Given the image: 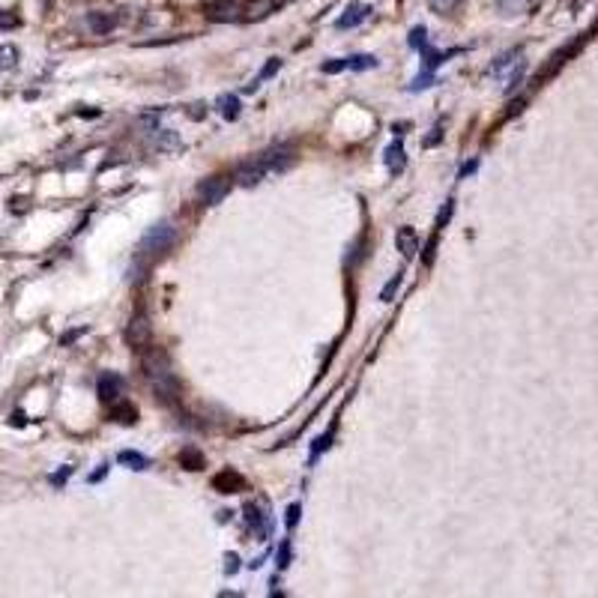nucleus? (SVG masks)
<instances>
[{"label": "nucleus", "mask_w": 598, "mask_h": 598, "mask_svg": "<svg viewBox=\"0 0 598 598\" xmlns=\"http://www.w3.org/2000/svg\"><path fill=\"white\" fill-rule=\"evenodd\" d=\"M174 240H177L174 222H159V224H153V228L144 233V240H141V255H144V258H159V255H165V251L174 246Z\"/></svg>", "instance_id": "1"}, {"label": "nucleus", "mask_w": 598, "mask_h": 598, "mask_svg": "<svg viewBox=\"0 0 598 598\" xmlns=\"http://www.w3.org/2000/svg\"><path fill=\"white\" fill-rule=\"evenodd\" d=\"M206 18L215 24L246 21V0H213V3L206 6Z\"/></svg>", "instance_id": "2"}, {"label": "nucleus", "mask_w": 598, "mask_h": 598, "mask_svg": "<svg viewBox=\"0 0 598 598\" xmlns=\"http://www.w3.org/2000/svg\"><path fill=\"white\" fill-rule=\"evenodd\" d=\"M258 159H260V165L267 168V174H282V171H287L293 165L296 150L291 147V144H276V147L258 153Z\"/></svg>", "instance_id": "3"}, {"label": "nucleus", "mask_w": 598, "mask_h": 598, "mask_svg": "<svg viewBox=\"0 0 598 598\" xmlns=\"http://www.w3.org/2000/svg\"><path fill=\"white\" fill-rule=\"evenodd\" d=\"M144 371H147L150 383H156V380H165V377H174V371H171V362H168V353L162 347H150L147 353H144L141 359Z\"/></svg>", "instance_id": "4"}, {"label": "nucleus", "mask_w": 598, "mask_h": 598, "mask_svg": "<svg viewBox=\"0 0 598 598\" xmlns=\"http://www.w3.org/2000/svg\"><path fill=\"white\" fill-rule=\"evenodd\" d=\"M231 192V177H206L201 186H197V197H201L204 204H219L224 201V195Z\"/></svg>", "instance_id": "5"}, {"label": "nucleus", "mask_w": 598, "mask_h": 598, "mask_svg": "<svg viewBox=\"0 0 598 598\" xmlns=\"http://www.w3.org/2000/svg\"><path fill=\"white\" fill-rule=\"evenodd\" d=\"M126 341L132 344V347H147L150 344V320L144 314H135L129 320V329H126Z\"/></svg>", "instance_id": "6"}, {"label": "nucleus", "mask_w": 598, "mask_h": 598, "mask_svg": "<svg viewBox=\"0 0 598 598\" xmlns=\"http://www.w3.org/2000/svg\"><path fill=\"white\" fill-rule=\"evenodd\" d=\"M264 177H267V168L260 165L258 156H251L249 162H242V165L237 168V183L240 186H258Z\"/></svg>", "instance_id": "7"}, {"label": "nucleus", "mask_w": 598, "mask_h": 598, "mask_svg": "<svg viewBox=\"0 0 598 598\" xmlns=\"http://www.w3.org/2000/svg\"><path fill=\"white\" fill-rule=\"evenodd\" d=\"M395 246H398V251H401V258H404V260H413V258H416V251H419V237H416V231H413V228H398V233H395Z\"/></svg>", "instance_id": "8"}, {"label": "nucleus", "mask_w": 598, "mask_h": 598, "mask_svg": "<svg viewBox=\"0 0 598 598\" xmlns=\"http://www.w3.org/2000/svg\"><path fill=\"white\" fill-rule=\"evenodd\" d=\"M117 21H120V18L111 15V12H90L87 15V30L93 36H105V33L114 30Z\"/></svg>", "instance_id": "9"}, {"label": "nucleus", "mask_w": 598, "mask_h": 598, "mask_svg": "<svg viewBox=\"0 0 598 598\" xmlns=\"http://www.w3.org/2000/svg\"><path fill=\"white\" fill-rule=\"evenodd\" d=\"M371 18V6L368 3H353L347 6V12L338 18V30H347V27H359L362 21H368Z\"/></svg>", "instance_id": "10"}, {"label": "nucleus", "mask_w": 598, "mask_h": 598, "mask_svg": "<svg viewBox=\"0 0 598 598\" xmlns=\"http://www.w3.org/2000/svg\"><path fill=\"white\" fill-rule=\"evenodd\" d=\"M404 165H407L404 144H401V141H392V144L386 147V168H389V174H401Z\"/></svg>", "instance_id": "11"}, {"label": "nucleus", "mask_w": 598, "mask_h": 598, "mask_svg": "<svg viewBox=\"0 0 598 598\" xmlns=\"http://www.w3.org/2000/svg\"><path fill=\"white\" fill-rule=\"evenodd\" d=\"M120 389H123V380L117 374L99 377V398H102V401H117V398H120Z\"/></svg>", "instance_id": "12"}, {"label": "nucleus", "mask_w": 598, "mask_h": 598, "mask_svg": "<svg viewBox=\"0 0 598 598\" xmlns=\"http://www.w3.org/2000/svg\"><path fill=\"white\" fill-rule=\"evenodd\" d=\"M344 60H347L350 72H368V69L380 66V60L374 57V54H353V57H344Z\"/></svg>", "instance_id": "13"}, {"label": "nucleus", "mask_w": 598, "mask_h": 598, "mask_svg": "<svg viewBox=\"0 0 598 598\" xmlns=\"http://www.w3.org/2000/svg\"><path fill=\"white\" fill-rule=\"evenodd\" d=\"M215 105H219V111H222L224 120H237V117H240V99L237 96L224 93V96H219V102H215Z\"/></svg>", "instance_id": "14"}, {"label": "nucleus", "mask_w": 598, "mask_h": 598, "mask_svg": "<svg viewBox=\"0 0 598 598\" xmlns=\"http://www.w3.org/2000/svg\"><path fill=\"white\" fill-rule=\"evenodd\" d=\"M153 144H156L159 150H180L183 144H180V138H177V132H168V129H156V138H153Z\"/></svg>", "instance_id": "15"}, {"label": "nucleus", "mask_w": 598, "mask_h": 598, "mask_svg": "<svg viewBox=\"0 0 598 598\" xmlns=\"http://www.w3.org/2000/svg\"><path fill=\"white\" fill-rule=\"evenodd\" d=\"M117 461H120V464H129L132 470H147V467H150V461L144 458L141 452H129V449L120 452V455H117Z\"/></svg>", "instance_id": "16"}, {"label": "nucleus", "mask_w": 598, "mask_h": 598, "mask_svg": "<svg viewBox=\"0 0 598 598\" xmlns=\"http://www.w3.org/2000/svg\"><path fill=\"white\" fill-rule=\"evenodd\" d=\"M278 66H282V60H278V57H273V60H269L264 69H260V75H258V78H255V81H251V84L246 87V93H255V90L260 87V81H264V78H269V75H276V72H278Z\"/></svg>", "instance_id": "17"}, {"label": "nucleus", "mask_w": 598, "mask_h": 598, "mask_svg": "<svg viewBox=\"0 0 598 598\" xmlns=\"http://www.w3.org/2000/svg\"><path fill=\"white\" fill-rule=\"evenodd\" d=\"M514 57H518V51L503 54V57H500V60H496L494 66H491V75H494V78H503V75H505V69H509L512 63H514Z\"/></svg>", "instance_id": "18"}, {"label": "nucleus", "mask_w": 598, "mask_h": 598, "mask_svg": "<svg viewBox=\"0 0 598 598\" xmlns=\"http://www.w3.org/2000/svg\"><path fill=\"white\" fill-rule=\"evenodd\" d=\"M428 6H431L437 15H452V12H455V9L461 6V0H428Z\"/></svg>", "instance_id": "19"}, {"label": "nucleus", "mask_w": 598, "mask_h": 598, "mask_svg": "<svg viewBox=\"0 0 598 598\" xmlns=\"http://www.w3.org/2000/svg\"><path fill=\"white\" fill-rule=\"evenodd\" d=\"M401 282H404V276H401V273L389 278V282H386V287H383V291H380V299H383V302H392V296L398 293V287H401Z\"/></svg>", "instance_id": "20"}, {"label": "nucleus", "mask_w": 598, "mask_h": 598, "mask_svg": "<svg viewBox=\"0 0 598 598\" xmlns=\"http://www.w3.org/2000/svg\"><path fill=\"white\" fill-rule=\"evenodd\" d=\"M15 63H18V51L12 45H0V66L9 69V66H15Z\"/></svg>", "instance_id": "21"}, {"label": "nucleus", "mask_w": 598, "mask_h": 598, "mask_svg": "<svg viewBox=\"0 0 598 598\" xmlns=\"http://www.w3.org/2000/svg\"><path fill=\"white\" fill-rule=\"evenodd\" d=\"M180 464L189 467V470H201L204 467V458L197 455V452H183V455H180Z\"/></svg>", "instance_id": "22"}, {"label": "nucleus", "mask_w": 598, "mask_h": 598, "mask_svg": "<svg viewBox=\"0 0 598 598\" xmlns=\"http://www.w3.org/2000/svg\"><path fill=\"white\" fill-rule=\"evenodd\" d=\"M114 416H120V422H135L138 419V410L129 404H120V407H114Z\"/></svg>", "instance_id": "23"}, {"label": "nucleus", "mask_w": 598, "mask_h": 598, "mask_svg": "<svg viewBox=\"0 0 598 598\" xmlns=\"http://www.w3.org/2000/svg\"><path fill=\"white\" fill-rule=\"evenodd\" d=\"M12 27H18V15L0 9V30H12Z\"/></svg>", "instance_id": "24"}, {"label": "nucleus", "mask_w": 598, "mask_h": 598, "mask_svg": "<svg viewBox=\"0 0 598 598\" xmlns=\"http://www.w3.org/2000/svg\"><path fill=\"white\" fill-rule=\"evenodd\" d=\"M320 69L326 72V75H338V72L347 69V60H344V57H341V60H329V63H323Z\"/></svg>", "instance_id": "25"}, {"label": "nucleus", "mask_w": 598, "mask_h": 598, "mask_svg": "<svg viewBox=\"0 0 598 598\" xmlns=\"http://www.w3.org/2000/svg\"><path fill=\"white\" fill-rule=\"evenodd\" d=\"M246 518H249V523H255V527H258L260 532H264V518H260V512H258L251 503L246 505Z\"/></svg>", "instance_id": "26"}, {"label": "nucleus", "mask_w": 598, "mask_h": 598, "mask_svg": "<svg viewBox=\"0 0 598 598\" xmlns=\"http://www.w3.org/2000/svg\"><path fill=\"white\" fill-rule=\"evenodd\" d=\"M278 568H287L291 566V541H282V550H278Z\"/></svg>", "instance_id": "27"}, {"label": "nucleus", "mask_w": 598, "mask_h": 598, "mask_svg": "<svg viewBox=\"0 0 598 598\" xmlns=\"http://www.w3.org/2000/svg\"><path fill=\"white\" fill-rule=\"evenodd\" d=\"M425 36H428V30H425V27H413V33H410V45H413V48L425 45Z\"/></svg>", "instance_id": "28"}, {"label": "nucleus", "mask_w": 598, "mask_h": 598, "mask_svg": "<svg viewBox=\"0 0 598 598\" xmlns=\"http://www.w3.org/2000/svg\"><path fill=\"white\" fill-rule=\"evenodd\" d=\"M431 81H434V75H431L428 69H425L422 75H419V78H416L413 84H410V90H422V87H431Z\"/></svg>", "instance_id": "29"}, {"label": "nucleus", "mask_w": 598, "mask_h": 598, "mask_svg": "<svg viewBox=\"0 0 598 598\" xmlns=\"http://www.w3.org/2000/svg\"><path fill=\"white\" fill-rule=\"evenodd\" d=\"M329 440H332V434H323V437H317V440H314V458L320 455L323 449H329Z\"/></svg>", "instance_id": "30"}, {"label": "nucleus", "mask_w": 598, "mask_h": 598, "mask_svg": "<svg viewBox=\"0 0 598 598\" xmlns=\"http://www.w3.org/2000/svg\"><path fill=\"white\" fill-rule=\"evenodd\" d=\"M434 249H437V237H431L428 246H425V255H422L425 264H434Z\"/></svg>", "instance_id": "31"}, {"label": "nucleus", "mask_w": 598, "mask_h": 598, "mask_svg": "<svg viewBox=\"0 0 598 598\" xmlns=\"http://www.w3.org/2000/svg\"><path fill=\"white\" fill-rule=\"evenodd\" d=\"M440 138H443L440 126H434V129H431V135H428V138H425V147H434V144H440Z\"/></svg>", "instance_id": "32"}, {"label": "nucleus", "mask_w": 598, "mask_h": 598, "mask_svg": "<svg viewBox=\"0 0 598 598\" xmlns=\"http://www.w3.org/2000/svg\"><path fill=\"white\" fill-rule=\"evenodd\" d=\"M296 521H299V505H291V509H287V530H293Z\"/></svg>", "instance_id": "33"}, {"label": "nucleus", "mask_w": 598, "mask_h": 598, "mask_svg": "<svg viewBox=\"0 0 598 598\" xmlns=\"http://www.w3.org/2000/svg\"><path fill=\"white\" fill-rule=\"evenodd\" d=\"M69 473H72V470H69V467H66V470H60V473H57V476H51V482H54V485H60V482H66V479H69Z\"/></svg>", "instance_id": "34"}, {"label": "nucleus", "mask_w": 598, "mask_h": 598, "mask_svg": "<svg viewBox=\"0 0 598 598\" xmlns=\"http://www.w3.org/2000/svg\"><path fill=\"white\" fill-rule=\"evenodd\" d=\"M479 168V162H470V165H464L461 168V177H467V174H473V171Z\"/></svg>", "instance_id": "35"}, {"label": "nucleus", "mask_w": 598, "mask_h": 598, "mask_svg": "<svg viewBox=\"0 0 598 598\" xmlns=\"http://www.w3.org/2000/svg\"><path fill=\"white\" fill-rule=\"evenodd\" d=\"M102 476H105V467H102V470H96V473L90 476V482H99V479H102Z\"/></svg>", "instance_id": "36"}]
</instances>
